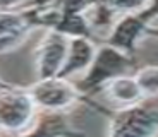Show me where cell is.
I'll return each mask as SVG.
<instances>
[{
  "mask_svg": "<svg viewBox=\"0 0 158 137\" xmlns=\"http://www.w3.org/2000/svg\"><path fill=\"white\" fill-rule=\"evenodd\" d=\"M23 0H0V12L4 10H14L21 5Z\"/></svg>",
  "mask_w": 158,
  "mask_h": 137,
  "instance_id": "cell-13",
  "label": "cell"
},
{
  "mask_svg": "<svg viewBox=\"0 0 158 137\" xmlns=\"http://www.w3.org/2000/svg\"><path fill=\"white\" fill-rule=\"evenodd\" d=\"M7 86H10V84H7V82H4L2 79H0V89H2V87H7Z\"/></svg>",
  "mask_w": 158,
  "mask_h": 137,
  "instance_id": "cell-16",
  "label": "cell"
},
{
  "mask_svg": "<svg viewBox=\"0 0 158 137\" xmlns=\"http://www.w3.org/2000/svg\"><path fill=\"white\" fill-rule=\"evenodd\" d=\"M33 127L26 129L19 137H84L83 132L74 130L67 122L65 111H47L35 118Z\"/></svg>",
  "mask_w": 158,
  "mask_h": 137,
  "instance_id": "cell-7",
  "label": "cell"
},
{
  "mask_svg": "<svg viewBox=\"0 0 158 137\" xmlns=\"http://www.w3.org/2000/svg\"><path fill=\"white\" fill-rule=\"evenodd\" d=\"M103 91L107 93V96L112 101L117 103L118 108L136 105L141 99H144V94L141 93L132 75H122V77H117L114 81L107 82L103 86Z\"/></svg>",
  "mask_w": 158,
  "mask_h": 137,
  "instance_id": "cell-9",
  "label": "cell"
},
{
  "mask_svg": "<svg viewBox=\"0 0 158 137\" xmlns=\"http://www.w3.org/2000/svg\"><path fill=\"white\" fill-rule=\"evenodd\" d=\"M53 31L67 36V38H95L91 24L86 17V12H65V14L60 12L59 22L55 24Z\"/></svg>",
  "mask_w": 158,
  "mask_h": 137,
  "instance_id": "cell-10",
  "label": "cell"
},
{
  "mask_svg": "<svg viewBox=\"0 0 158 137\" xmlns=\"http://www.w3.org/2000/svg\"><path fill=\"white\" fill-rule=\"evenodd\" d=\"M28 93L35 101L36 108L47 110V111H65V110L72 108L76 103H86L100 113H107L105 106L93 101L89 96H84L77 89V86H74L67 79H41L35 86L29 87Z\"/></svg>",
  "mask_w": 158,
  "mask_h": 137,
  "instance_id": "cell-2",
  "label": "cell"
},
{
  "mask_svg": "<svg viewBox=\"0 0 158 137\" xmlns=\"http://www.w3.org/2000/svg\"><path fill=\"white\" fill-rule=\"evenodd\" d=\"M146 34H150V36H156V38H158V27H148V29H146Z\"/></svg>",
  "mask_w": 158,
  "mask_h": 137,
  "instance_id": "cell-15",
  "label": "cell"
},
{
  "mask_svg": "<svg viewBox=\"0 0 158 137\" xmlns=\"http://www.w3.org/2000/svg\"><path fill=\"white\" fill-rule=\"evenodd\" d=\"M67 36L60 34L53 29H48V33L36 48V71H38L40 81L57 77L67 55Z\"/></svg>",
  "mask_w": 158,
  "mask_h": 137,
  "instance_id": "cell-6",
  "label": "cell"
},
{
  "mask_svg": "<svg viewBox=\"0 0 158 137\" xmlns=\"http://www.w3.org/2000/svg\"><path fill=\"white\" fill-rule=\"evenodd\" d=\"M150 0H114L112 2V9L117 14H129V12H136L141 10L148 5Z\"/></svg>",
  "mask_w": 158,
  "mask_h": 137,
  "instance_id": "cell-12",
  "label": "cell"
},
{
  "mask_svg": "<svg viewBox=\"0 0 158 137\" xmlns=\"http://www.w3.org/2000/svg\"><path fill=\"white\" fill-rule=\"evenodd\" d=\"M96 46L93 39L88 38H69L67 55L62 63V69L59 71L57 77L69 79L71 75L77 74L81 71H88V67L93 62Z\"/></svg>",
  "mask_w": 158,
  "mask_h": 137,
  "instance_id": "cell-8",
  "label": "cell"
},
{
  "mask_svg": "<svg viewBox=\"0 0 158 137\" xmlns=\"http://www.w3.org/2000/svg\"><path fill=\"white\" fill-rule=\"evenodd\" d=\"M36 118V105L28 89L7 86L0 89V129L24 132Z\"/></svg>",
  "mask_w": 158,
  "mask_h": 137,
  "instance_id": "cell-5",
  "label": "cell"
},
{
  "mask_svg": "<svg viewBox=\"0 0 158 137\" xmlns=\"http://www.w3.org/2000/svg\"><path fill=\"white\" fill-rule=\"evenodd\" d=\"M112 2H114V0H91V5H95V4H103V5H112Z\"/></svg>",
  "mask_w": 158,
  "mask_h": 137,
  "instance_id": "cell-14",
  "label": "cell"
},
{
  "mask_svg": "<svg viewBox=\"0 0 158 137\" xmlns=\"http://www.w3.org/2000/svg\"><path fill=\"white\" fill-rule=\"evenodd\" d=\"M136 69H138V62L134 55H127L110 45L103 43L96 48L93 62L88 67V72L77 86V89L84 96H91L102 91L107 82L122 75H129V72H136Z\"/></svg>",
  "mask_w": 158,
  "mask_h": 137,
  "instance_id": "cell-1",
  "label": "cell"
},
{
  "mask_svg": "<svg viewBox=\"0 0 158 137\" xmlns=\"http://www.w3.org/2000/svg\"><path fill=\"white\" fill-rule=\"evenodd\" d=\"M48 0H38L29 7L0 12V53L16 50L35 27H41V12Z\"/></svg>",
  "mask_w": 158,
  "mask_h": 137,
  "instance_id": "cell-3",
  "label": "cell"
},
{
  "mask_svg": "<svg viewBox=\"0 0 158 137\" xmlns=\"http://www.w3.org/2000/svg\"><path fill=\"white\" fill-rule=\"evenodd\" d=\"M156 16H158V0L148 2V5L141 10L124 14L112 26V31L105 43L127 55H134L136 43L141 39L143 34H146L150 22Z\"/></svg>",
  "mask_w": 158,
  "mask_h": 137,
  "instance_id": "cell-4",
  "label": "cell"
},
{
  "mask_svg": "<svg viewBox=\"0 0 158 137\" xmlns=\"http://www.w3.org/2000/svg\"><path fill=\"white\" fill-rule=\"evenodd\" d=\"M144 98L158 96V67H143L132 74Z\"/></svg>",
  "mask_w": 158,
  "mask_h": 137,
  "instance_id": "cell-11",
  "label": "cell"
}]
</instances>
